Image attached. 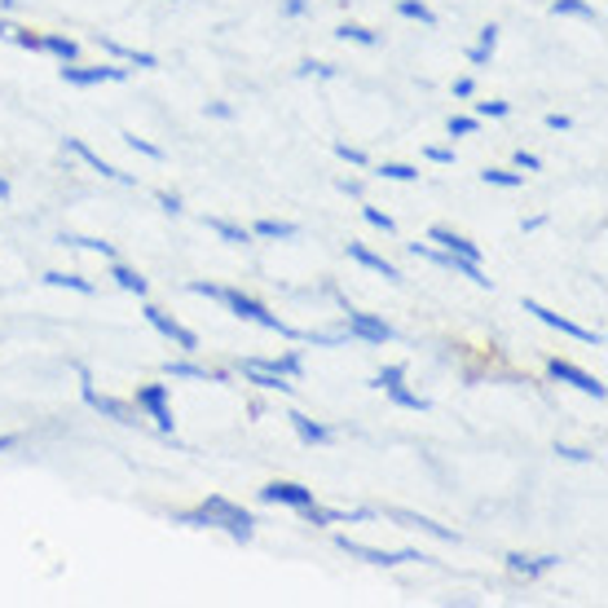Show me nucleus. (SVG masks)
<instances>
[{"mask_svg": "<svg viewBox=\"0 0 608 608\" xmlns=\"http://www.w3.org/2000/svg\"><path fill=\"white\" fill-rule=\"evenodd\" d=\"M383 181H419V168L415 163H379L375 168Z\"/></svg>", "mask_w": 608, "mask_h": 608, "instance_id": "e433bc0d", "label": "nucleus"}, {"mask_svg": "<svg viewBox=\"0 0 608 608\" xmlns=\"http://www.w3.org/2000/svg\"><path fill=\"white\" fill-rule=\"evenodd\" d=\"M551 13H556V18H582V22H600V13H596L587 0H551Z\"/></svg>", "mask_w": 608, "mask_h": 608, "instance_id": "c85d7f7f", "label": "nucleus"}, {"mask_svg": "<svg viewBox=\"0 0 608 608\" xmlns=\"http://www.w3.org/2000/svg\"><path fill=\"white\" fill-rule=\"evenodd\" d=\"M58 243L62 247H84V251H98V256H107V260H120L116 243H107V239H76V235H62Z\"/></svg>", "mask_w": 608, "mask_h": 608, "instance_id": "72a5a7b5", "label": "nucleus"}, {"mask_svg": "<svg viewBox=\"0 0 608 608\" xmlns=\"http://www.w3.org/2000/svg\"><path fill=\"white\" fill-rule=\"evenodd\" d=\"M40 53H53L58 62H76V58H80V44H76L71 36H62V31H49V36H40Z\"/></svg>", "mask_w": 608, "mask_h": 608, "instance_id": "393cba45", "label": "nucleus"}, {"mask_svg": "<svg viewBox=\"0 0 608 608\" xmlns=\"http://www.w3.org/2000/svg\"><path fill=\"white\" fill-rule=\"evenodd\" d=\"M336 36H340V40H353V44H362V49H375V44H379V31H370L362 22H345V27H336Z\"/></svg>", "mask_w": 608, "mask_h": 608, "instance_id": "473e14b6", "label": "nucleus"}, {"mask_svg": "<svg viewBox=\"0 0 608 608\" xmlns=\"http://www.w3.org/2000/svg\"><path fill=\"white\" fill-rule=\"evenodd\" d=\"M397 13H401V18H415V22H423V27H437V13H432L423 0H397Z\"/></svg>", "mask_w": 608, "mask_h": 608, "instance_id": "f704fd0d", "label": "nucleus"}, {"mask_svg": "<svg viewBox=\"0 0 608 608\" xmlns=\"http://www.w3.org/2000/svg\"><path fill=\"white\" fill-rule=\"evenodd\" d=\"M410 256H423V260H432V265H441V269H450V273H459V278H468L477 287H494L486 273H481L477 260H464V256H455V251H446V247L437 243H410Z\"/></svg>", "mask_w": 608, "mask_h": 608, "instance_id": "423d86ee", "label": "nucleus"}, {"mask_svg": "<svg viewBox=\"0 0 608 608\" xmlns=\"http://www.w3.org/2000/svg\"><path fill=\"white\" fill-rule=\"evenodd\" d=\"M547 375H551L556 383H569V388H578V392L596 397V401H605V397H608L605 379H600V375H587L582 366H574V362H560V358H551V362H547Z\"/></svg>", "mask_w": 608, "mask_h": 608, "instance_id": "1a4fd4ad", "label": "nucleus"}, {"mask_svg": "<svg viewBox=\"0 0 608 608\" xmlns=\"http://www.w3.org/2000/svg\"><path fill=\"white\" fill-rule=\"evenodd\" d=\"M538 168H542V159H538V155L516 150V172H538Z\"/></svg>", "mask_w": 608, "mask_h": 608, "instance_id": "a18cd8bd", "label": "nucleus"}, {"mask_svg": "<svg viewBox=\"0 0 608 608\" xmlns=\"http://www.w3.org/2000/svg\"><path fill=\"white\" fill-rule=\"evenodd\" d=\"M309 13V0H282V18H300Z\"/></svg>", "mask_w": 608, "mask_h": 608, "instance_id": "864d4df0", "label": "nucleus"}, {"mask_svg": "<svg viewBox=\"0 0 608 608\" xmlns=\"http://www.w3.org/2000/svg\"><path fill=\"white\" fill-rule=\"evenodd\" d=\"M345 336H349V340H362V345H388L397 331H392L383 318H375V313H362V309L345 305Z\"/></svg>", "mask_w": 608, "mask_h": 608, "instance_id": "6e6552de", "label": "nucleus"}, {"mask_svg": "<svg viewBox=\"0 0 608 608\" xmlns=\"http://www.w3.org/2000/svg\"><path fill=\"white\" fill-rule=\"evenodd\" d=\"M336 155H340L345 163H353V168H366V163H370V155H366L362 146H349V141H336Z\"/></svg>", "mask_w": 608, "mask_h": 608, "instance_id": "79ce46f5", "label": "nucleus"}, {"mask_svg": "<svg viewBox=\"0 0 608 608\" xmlns=\"http://www.w3.org/2000/svg\"><path fill=\"white\" fill-rule=\"evenodd\" d=\"M247 383H256L260 392H278V397H291V379L278 375V370H265V366H251V362H239Z\"/></svg>", "mask_w": 608, "mask_h": 608, "instance_id": "aec40b11", "label": "nucleus"}, {"mask_svg": "<svg viewBox=\"0 0 608 608\" xmlns=\"http://www.w3.org/2000/svg\"><path fill=\"white\" fill-rule=\"evenodd\" d=\"M190 291H195V296H208V300H221V282H203V278H195Z\"/></svg>", "mask_w": 608, "mask_h": 608, "instance_id": "49530a36", "label": "nucleus"}, {"mask_svg": "<svg viewBox=\"0 0 608 608\" xmlns=\"http://www.w3.org/2000/svg\"><path fill=\"white\" fill-rule=\"evenodd\" d=\"M172 525H186V529H226L235 542H251L256 538V516L247 507H239V502H230L226 494H208L195 511H177Z\"/></svg>", "mask_w": 608, "mask_h": 608, "instance_id": "f257e3e1", "label": "nucleus"}, {"mask_svg": "<svg viewBox=\"0 0 608 608\" xmlns=\"http://www.w3.org/2000/svg\"><path fill=\"white\" fill-rule=\"evenodd\" d=\"M67 150H71L76 159H84V163H89V168H93L98 177H107V181H120V186H132V181H137L132 172H120V168H116V163H107V159H102L98 150H89V146H84L80 137H67Z\"/></svg>", "mask_w": 608, "mask_h": 608, "instance_id": "4468645a", "label": "nucleus"}, {"mask_svg": "<svg viewBox=\"0 0 608 608\" xmlns=\"http://www.w3.org/2000/svg\"><path fill=\"white\" fill-rule=\"evenodd\" d=\"M336 547H340L345 556H353V560H366V565H375V569H392V565H428V560H432V556H423L419 547H401V551H379V547L353 542L349 534H340V538H336Z\"/></svg>", "mask_w": 608, "mask_h": 608, "instance_id": "7ed1b4c3", "label": "nucleus"}, {"mask_svg": "<svg viewBox=\"0 0 608 608\" xmlns=\"http://www.w3.org/2000/svg\"><path fill=\"white\" fill-rule=\"evenodd\" d=\"M203 226L217 235V239H226L230 247H247L251 243V230L239 226V221H226V217H203Z\"/></svg>", "mask_w": 608, "mask_h": 608, "instance_id": "b1692460", "label": "nucleus"}, {"mask_svg": "<svg viewBox=\"0 0 608 608\" xmlns=\"http://www.w3.org/2000/svg\"><path fill=\"white\" fill-rule=\"evenodd\" d=\"M428 243L446 247V251H455V256H464V260H477V265H481V247L472 243V239H464V235H455L450 226H432V230H428Z\"/></svg>", "mask_w": 608, "mask_h": 608, "instance_id": "6ab92c4d", "label": "nucleus"}, {"mask_svg": "<svg viewBox=\"0 0 608 608\" xmlns=\"http://www.w3.org/2000/svg\"><path fill=\"white\" fill-rule=\"evenodd\" d=\"M423 155H428V163H441V168H455V159H459L450 146H428Z\"/></svg>", "mask_w": 608, "mask_h": 608, "instance_id": "37998d69", "label": "nucleus"}, {"mask_svg": "<svg viewBox=\"0 0 608 608\" xmlns=\"http://www.w3.org/2000/svg\"><path fill=\"white\" fill-rule=\"evenodd\" d=\"M388 401H392L397 410H415V415L432 410V401H428V397H419V392H415V388H406V383H392V388H388Z\"/></svg>", "mask_w": 608, "mask_h": 608, "instance_id": "bb28decb", "label": "nucleus"}, {"mask_svg": "<svg viewBox=\"0 0 608 608\" xmlns=\"http://www.w3.org/2000/svg\"><path fill=\"white\" fill-rule=\"evenodd\" d=\"M481 181H486V186H498V190H520V186H525V172H516V168H486Z\"/></svg>", "mask_w": 608, "mask_h": 608, "instance_id": "7c9ffc66", "label": "nucleus"}, {"mask_svg": "<svg viewBox=\"0 0 608 608\" xmlns=\"http://www.w3.org/2000/svg\"><path fill=\"white\" fill-rule=\"evenodd\" d=\"M22 441H27V432H9V437H0V455H4V450H18Z\"/></svg>", "mask_w": 608, "mask_h": 608, "instance_id": "4d7b16f0", "label": "nucleus"}, {"mask_svg": "<svg viewBox=\"0 0 608 608\" xmlns=\"http://www.w3.org/2000/svg\"><path fill=\"white\" fill-rule=\"evenodd\" d=\"M300 516H305V525H313V529H331V525H349V520H370V511H366V507L345 511V507H318V502L300 507Z\"/></svg>", "mask_w": 608, "mask_h": 608, "instance_id": "ddd939ff", "label": "nucleus"}, {"mask_svg": "<svg viewBox=\"0 0 608 608\" xmlns=\"http://www.w3.org/2000/svg\"><path fill=\"white\" fill-rule=\"evenodd\" d=\"M388 516H392V520H401L406 529L432 534V538H441V542H459V534H455V529H446V525H437L432 516H419V511H406V507H388Z\"/></svg>", "mask_w": 608, "mask_h": 608, "instance_id": "a211bd4d", "label": "nucleus"}, {"mask_svg": "<svg viewBox=\"0 0 608 608\" xmlns=\"http://www.w3.org/2000/svg\"><path fill=\"white\" fill-rule=\"evenodd\" d=\"M511 116V102H477V120H507Z\"/></svg>", "mask_w": 608, "mask_h": 608, "instance_id": "a19ab883", "label": "nucleus"}, {"mask_svg": "<svg viewBox=\"0 0 608 608\" xmlns=\"http://www.w3.org/2000/svg\"><path fill=\"white\" fill-rule=\"evenodd\" d=\"M9 199V177H0V203Z\"/></svg>", "mask_w": 608, "mask_h": 608, "instance_id": "bf43d9fd", "label": "nucleus"}, {"mask_svg": "<svg viewBox=\"0 0 608 608\" xmlns=\"http://www.w3.org/2000/svg\"><path fill=\"white\" fill-rule=\"evenodd\" d=\"M132 406L163 432V437H172V428H177V419H172V406H168V383H141L137 388V397H132Z\"/></svg>", "mask_w": 608, "mask_h": 608, "instance_id": "39448f33", "label": "nucleus"}, {"mask_svg": "<svg viewBox=\"0 0 608 608\" xmlns=\"http://www.w3.org/2000/svg\"><path fill=\"white\" fill-rule=\"evenodd\" d=\"M489 58H494V53L481 49V44H472V49H468V62H472V67H489Z\"/></svg>", "mask_w": 608, "mask_h": 608, "instance_id": "5fc2aeb1", "label": "nucleus"}, {"mask_svg": "<svg viewBox=\"0 0 608 608\" xmlns=\"http://www.w3.org/2000/svg\"><path fill=\"white\" fill-rule=\"evenodd\" d=\"M287 423L296 428V437H300L305 446H331V441H336V428H327V423H318V419H309V415H300V410H287Z\"/></svg>", "mask_w": 608, "mask_h": 608, "instance_id": "f3484780", "label": "nucleus"}, {"mask_svg": "<svg viewBox=\"0 0 608 608\" xmlns=\"http://www.w3.org/2000/svg\"><path fill=\"white\" fill-rule=\"evenodd\" d=\"M208 116L212 120H235V107L230 102H208Z\"/></svg>", "mask_w": 608, "mask_h": 608, "instance_id": "3c124183", "label": "nucleus"}, {"mask_svg": "<svg viewBox=\"0 0 608 608\" xmlns=\"http://www.w3.org/2000/svg\"><path fill=\"white\" fill-rule=\"evenodd\" d=\"M296 71H300L305 80H309V76H318V80H336V76H340V67H331V62H300Z\"/></svg>", "mask_w": 608, "mask_h": 608, "instance_id": "ea45409f", "label": "nucleus"}, {"mask_svg": "<svg viewBox=\"0 0 608 608\" xmlns=\"http://www.w3.org/2000/svg\"><path fill=\"white\" fill-rule=\"evenodd\" d=\"M502 565H507V574H516V578L534 582V578L551 574V569L560 565V556H520V551H507V556H502Z\"/></svg>", "mask_w": 608, "mask_h": 608, "instance_id": "2eb2a0df", "label": "nucleus"}, {"mask_svg": "<svg viewBox=\"0 0 608 608\" xmlns=\"http://www.w3.org/2000/svg\"><path fill=\"white\" fill-rule=\"evenodd\" d=\"M525 313H534L542 327H551V331H560V336H574V340H582V345H605L600 331H587V327H578L574 318H560L556 309H547V305H538V300H525Z\"/></svg>", "mask_w": 608, "mask_h": 608, "instance_id": "9b49d317", "label": "nucleus"}, {"mask_svg": "<svg viewBox=\"0 0 608 608\" xmlns=\"http://www.w3.org/2000/svg\"><path fill=\"white\" fill-rule=\"evenodd\" d=\"M455 98H464V102L477 98V80H472V76H459V80H455Z\"/></svg>", "mask_w": 608, "mask_h": 608, "instance_id": "09e8293b", "label": "nucleus"}, {"mask_svg": "<svg viewBox=\"0 0 608 608\" xmlns=\"http://www.w3.org/2000/svg\"><path fill=\"white\" fill-rule=\"evenodd\" d=\"M345 251H349V260H358L362 269H370V273H379L383 282H401V269H397L392 260H383L379 251H370L366 243H358V239H349V243H345Z\"/></svg>", "mask_w": 608, "mask_h": 608, "instance_id": "dca6fc26", "label": "nucleus"}, {"mask_svg": "<svg viewBox=\"0 0 608 608\" xmlns=\"http://www.w3.org/2000/svg\"><path fill=\"white\" fill-rule=\"evenodd\" d=\"M217 305H226L239 322H256V327H265V331H278L282 340H305V331H296L291 322H282L278 313H269V305H260L256 296H247L239 287H221V300Z\"/></svg>", "mask_w": 608, "mask_h": 608, "instance_id": "f03ea898", "label": "nucleus"}, {"mask_svg": "<svg viewBox=\"0 0 608 608\" xmlns=\"http://www.w3.org/2000/svg\"><path fill=\"white\" fill-rule=\"evenodd\" d=\"M111 278L120 282L123 291H132L137 300H146V296H150V282H146V278L132 269V265H123V260H111Z\"/></svg>", "mask_w": 608, "mask_h": 608, "instance_id": "a878e982", "label": "nucleus"}, {"mask_svg": "<svg viewBox=\"0 0 608 608\" xmlns=\"http://www.w3.org/2000/svg\"><path fill=\"white\" fill-rule=\"evenodd\" d=\"M477 44H481V49H489V53L498 49V27H494V22H489V27H481V36H477Z\"/></svg>", "mask_w": 608, "mask_h": 608, "instance_id": "8fccbe9b", "label": "nucleus"}, {"mask_svg": "<svg viewBox=\"0 0 608 608\" xmlns=\"http://www.w3.org/2000/svg\"><path fill=\"white\" fill-rule=\"evenodd\" d=\"M362 217H366V226H370V230H379V235H397V221H392L388 212H379L375 203H366Z\"/></svg>", "mask_w": 608, "mask_h": 608, "instance_id": "4c0bfd02", "label": "nucleus"}, {"mask_svg": "<svg viewBox=\"0 0 608 608\" xmlns=\"http://www.w3.org/2000/svg\"><path fill=\"white\" fill-rule=\"evenodd\" d=\"M80 397H84V406L89 410H98V415H107V419H116L123 428H132L137 423V406L132 401H120V397H107V392H98L93 388V375L80 366Z\"/></svg>", "mask_w": 608, "mask_h": 608, "instance_id": "20e7f679", "label": "nucleus"}, {"mask_svg": "<svg viewBox=\"0 0 608 608\" xmlns=\"http://www.w3.org/2000/svg\"><path fill=\"white\" fill-rule=\"evenodd\" d=\"M547 128H551V132H569V128H574V120H569V116H565V111H547Z\"/></svg>", "mask_w": 608, "mask_h": 608, "instance_id": "de8ad7c7", "label": "nucleus"}, {"mask_svg": "<svg viewBox=\"0 0 608 608\" xmlns=\"http://www.w3.org/2000/svg\"><path fill=\"white\" fill-rule=\"evenodd\" d=\"M120 137H123V146H128V150H137L141 159H155V163H163V159H168V150H163V146H155V141H146V137H137V132H120Z\"/></svg>", "mask_w": 608, "mask_h": 608, "instance_id": "2f4dec72", "label": "nucleus"}, {"mask_svg": "<svg viewBox=\"0 0 608 608\" xmlns=\"http://www.w3.org/2000/svg\"><path fill=\"white\" fill-rule=\"evenodd\" d=\"M93 40H98V49H107L111 58H120V62H137L141 71H155V67H159V58H155V53H146V49H128V44L111 40V36H102V31H98Z\"/></svg>", "mask_w": 608, "mask_h": 608, "instance_id": "412c9836", "label": "nucleus"}, {"mask_svg": "<svg viewBox=\"0 0 608 608\" xmlns=\"http://www.w3.org/2000/svg\"><path fill=\"white\" fill-rule=\"evenodd\" d=\"M446 132H450V137H477V132H481V120H477V116H450Z\"/></svg>", "mask_w": 608, "mask_h": 608, "instance_id": "58836bf2", "label": "nucleus"}, {"mask_svg": "<svg viewBox=\"0 0 608 608\" xmlns=\"http://www.w3.org/2000/svg\"><path fill=\"white\" fill-rule=\"evenodd\" d=\"M163 375H168V379H199V383H226V375H221V370H208V366L190 362V358L163 362Z\"/></svg>", "mask_w": 608, "mask_h": 608, "instance_id": "4be33fe9", "label": "nucleus"}, {"mask_svg": "<svg viewBox=\"0 0 608 608\" xmlns=\"http://www.w3.org/2000/svg\"><path fill=\"white\" fill-rule=\"evenodd\" d=\"M141 313H146V322H150L163 340H172V345H177V353H181V358H195V353H199V336H195L190 327H181L172 313H163L159 305H146Z\"/></svg>", "mask_w": 608, "mask_h": 608, "instance_id": "0eeeda50", "label": "nucleus"}, {"mask_svg": "<svg viewBox=\"0 0 608 608\" xmlns=\"http://www.w3.org/2000/svg\"><path fill=\"white\" fill-rule=\"evenodd\" d=\"M406 370H410V366H406V362H392V366H383V370H379V375H375V379H370V388H379V392H388V388H392V383H406Z\"/></svg>", "mask_w": 608, "mask_h": 608, "instance_id": "c9c22d12", "label": "nucleus"}, {"mask_svg": "<svg viewBox=\"0 0 608 608\" xmlns=\"http://www.w3.org/2000/svg\"><path fill=\"white\" fill-rule=\"evenodd\" d=\"M340 190H345V195H353V199H362V181H358V177H345V181H340Z\"/></svg>", "mask_w": 608, "mask_h": 608, "instance_id": "13d9d810", "label": "nucleus"}, {"mask_svg": "<svg viewBox=\"0 0 608 608\" xmlns=\"http://www.w3.org/2000/svg\"><path fill=\"white\" fill-rule=\"evenodd\" d=\"M542 226H547V212H538V217H525V221H520V230H525V235H534V230H542Z\"/></svg>", "mask_w": 608, "mask_h": 608, "instance_id": "6e6d98bb", "label": "nucleus"}, {"mask_svg": "<svg viewBox=\"0 0 608 608\" xmlns=\"http://www.w3.org/2000/svg\"><path fill=\"white\" fill-rule=\"evenodd\" d=\"M296 235H300L296 221H273V217H265V221L251 226V239H296Z\"/></svg>", "mask_w": 608, "mask_h": 608, "instance_id": "cd10ccee", "label": "nucleus"}, {"mask_svg": "<svg viewBox=\"0 0 608 608\" xmlns=\"http://www.w3.org/2000/svg\"><path fill=\"white\" fill-rule=\"evenodd\" d=\"M556 455L569 459V464H591V459H596L591 450H578V446H556Z\"/></svg>", "mask_w": 608, "mask_h": 608, "instance_id": "c03bdc74", "label": "nucleus"}, {"mask_svg": "<svg viewBox=\"0 0 608 608\" xmlns=\"http://www.w3.org/2000/svg\"><path fill=\"white\" fill-rule=\"evenodd\" d=\"M159 208H163L168 217H181V195H159Z\"/></svg>", "mask_w": 608, "mask_h": 608, "instance_id": "603ef678", "label": "nucleus"}, {"mask_svg": "<svg viewBox=\"0 0 608 608\" xmlns=\"http://www.w3.org/2000/svg\"><path fill=\"white\" fill-rule=\"evenodd\" d=\"M251 366H265V370H278V375H287V379H300L305 375V358H300V349H287L282 358H243Z\"/></svg>", "mask_w": 608, "mask_h": 608, "instance_id": "5701e85b", "label": "nucleus"}, {"mask_svg": "<svg viewBox=\"0 0 608 608\" xmlns=\"http://www.w3.org/2000/svg\"><path fill=\"white\" fill-rule=\"evenodd\" d=\"M58 76L71 89H93V84H120V80H128L123 67H76V62H62Z\"/></svg>", "mask_w": 608, "mask_h": 608, "instance_id": "9d476101", "label": "nucleus"}, {"mask_svg": "<svg viewBox=\"0 0 608 608\" xmlns=\"http://www.w3.org/2000/svg\"><path fill=\"white\" fill-rule=\"evenodd\" d=\"M44 282H49V287H67V291H80V296H93V282H89V278H80V273H62V269H49V273H44Z\"/></svg>", "mask_w": 608, "mask_h": 608, "instance_id": "c756f323", "label": "nucleus"}, {"mask_svg": "<svg viewBox=\"0 0 608 608\" xmlns=\"http://www.w3.org/2000/svg\"><path fill=\"white\" fill-rule=\"evenodd\" d=\"M260 502H273V507H291V511H300V507H309V502H318V498H313V489L300 486V481H269V486L260 489Z\"/></svg>", "mask_w": 608, "mask_h": 608, "instance_id": "f8f14e48", "label": "nucleus"}]
</instances>
